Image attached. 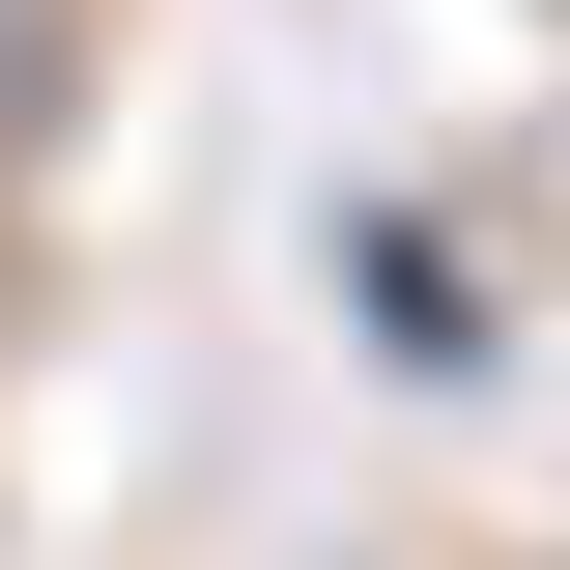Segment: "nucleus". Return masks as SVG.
I'll list each match as a JSON object with an SVG mask.
<instances>
[{"mask_svg":"<svg viewBox=\"0 0 570 570\" xmlns=\"http://www.w3.org/2000/svg\"><path fill=\"white\" fill-rule=\"evenodd\" d=\"M58 58H86V0H0V171L58 142Z\"/></svg>","mask_w":570,"mask_h":570,"instance_id":"obj_1","label":"nucleus"}]
</instances>
